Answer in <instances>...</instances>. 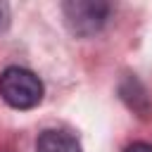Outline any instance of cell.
Here are the masks:
<instances>
[{"label":"cell","instance_id":"1","mask_svg":"<svg viewBox=\"0 0 152 152\" xmlns=\"http://www.w3.org/2000/svg\"><path fill=\"white\" fill-rule=\"evenodd\" d=\"M0 97L12 109H33L43 100V83L24 66H7L0 74Z\"/></svg>","mask_w":152,"mask_h":152},{"label":"cell","instance_id":"2","mask_svg":"<svg viewBox=\"0 0 152 152\" xmlns=\"http://www.w3.org/2000/svg\"><path fill=\"white\" fill-rule=\"evenodd\" d=\"M64 21L74 36H93L97 33L109 14L107 2H90V0H71L62 7Z\"/></svg>","mask_w":152,"mask_h":152},{"label":"cell","instance_id":"5","mask_svg":"<svg viewBox=\"0 0 152 152\" xmlns=\"http://www.w3.org/2000/svg\"><path fill=\"white\" fill-rule=\"evenodd\" d=\"M7 24H10V10H7V5L0 2V31H5Z\"/></svg>","mask_w":152,"mask_h":152},{"label":"cell","instance_id":"4","mask_svg":"<svg viewBox=\"0 0 152 152\" xmlns=\"http://www.w3.org/2000/svg\"><path fill=\"white\" fill-rule=\"evenodd\" d=\"M126 152H152V142H133L126 147Z\"/></svg>","mask_w":152,"mask_h":152},{"label":"cell","instance_id":"3","mask_svg":"<svg viewBox=\"0 0 152 152\" xmlns=\"http://www.w3.org/2000/svg\"><path fill=\"white\" fill-rule=\"evenodd\" d=\"M36 152H81V145L69 131L48 128L38 135Z\"/></svg>","mask_w":152,"mask_h":152}]
</instances>
